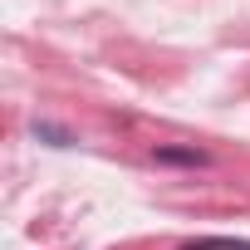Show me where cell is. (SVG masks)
I'll return each instance as SVG.
<instances>
[{"mask_svg":"<svg viewBox=\"0 0 250 250\" xmlns=\"http://www.w3.org/2000/svg\"><path fill=\"white\" fill-rule=\"evenodd\" d=\"M152 162H162V167H206L211 152H201V147H152Z\"/></svg>","mask_w":250,"mask_h":250,"instance_id":"6da1fadb","label":"cell"},{"mask_svg":"<svg viewBox=\"0 0 250 250\" xmlns=\"http://www.w3.org/2000/svg\"><path fill=\"white\" fill-rule=\"evenodd\" d=\"M182 250H250L245 235H201V240H187Z\"/></svg>","mask_w":250,"mask_h":250,"instance_id":"7a4b0ae2","label":"cell"},{"mask_svg":"<svg viewBox=\"0 0 250 250\" xmlns=\"http://www.w3.org/2000/svg\"><path fill=\"white\" fill-rule=\"evenodd\" d=\"M30 133H35L40 143H49V147H69V143H74V133H69V128H59V123H35Z\"/></svg>","mask_w":250,"mask_h":250,"instance_id":"3957f363","label":"cell"}]
</instances>
